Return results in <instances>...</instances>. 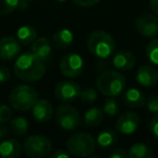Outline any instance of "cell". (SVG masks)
I'll return each instance as SVG.
<instances>
[{
    "mask_svg": "<svg viewBox=\"0 0 158 158\" xmlns=\"http://www.w3.org/2000/svg\"><path fill=\"white\" fill-rule=\"evenodd\" d=\"M28 121L24 117H16L10 121V129L15 135L23 136L28 132Z\"/></svg>",
    "mask_w": 158,
    "mask_h": 158,
    "instance_id": "cell-24",
    "label": "cell"
},
{
    "mask_svg": "<svg viewBox=\"0 0 158 158\" xmlns=\"http://www.w3.org/2000/svg\"><path fill=\"white\" fill-rule=\"evenodd\" d=\"M23 151V146L15 139H9L0 143V157L16 158L20 157Z\"/></svg>",
    "mask_w": 158,
    "mask_h": 158,
    "instance_id": "cell-17",
    "label": "cell"
},
{
    "mask_svg": "<svg viewBox=\"0 0 158 158\" xmlns=\"http://www.w3.org/2000/svg\"><path fill=\"white\" fill-rule=\"evenodd\" d=\"M69 152H66L65 149H62V148H60V149H56V151L54 152V153L52 154V157H54V158H68L69 157Z\"/></svg>",
    "mask_w": 158,
    "mask_h": 158,
    "instance_id": "cell-35",
    "label": "cell"
},
{
    "mask_svg": "<svg viewBox=\"0 0 158 158\" xmlns=\"http://www.w3.org/2000/svg\"><path fill=\"white\" fill-rule=\"evenodd\" d=\"M55 1H57V2H64V1H66V0H55Z\"/></svg>",
    "mask_w": 158,
    "mask_h": 158,
    "instance_id": "cell-39",
    "label": "cell"
},
{
    "mask_svg": "<svg viewBox=\"0 0 158 158\" xmlns=\"http://www.w3.org/2000/svg\"><path fill=\"white\" fill-rule=\"evenodd\" d=\"M20 9H25L28 6L29 2H31L33 0H20Z\"/></svg>",
    "mask_w": 158,
    "mask_h": 158,
    "instance_id": "cell-38",
    "label": "cell"
},
{
    "mask_svg": "<svg viewBox=\"0 0 158 158\" xmlns=\"http://www.w3.org/2000/svg\"><path fill=\"white\" fill-rule=\"evenodd\" d=\"M110 158H125L128 157L127 156V152L123 148H116L110 154Z\"/></svg>",
    "mask_w": 158,
    "mask_h": 158,
    "instance_id": "cell-34",
    "label": "cell"
},
{
    "mask_svg": "<svg viewBox=\"0 0 158 158\" xmlns=\"http://www.w3.org/2000/svg\"><path fill=\"white\" fill-rule=\"evenodd\" d=\"M16 38L22 44H33L37 39V31L31 25H23L16 31Z\"/></svg>",
    "mask_w": 158,
    "mask_h": 158,
    "instance_id": "cell-21",
    "label": "cell"
},
{
    "mask_svg": "<svg viewBox=\"0 0 158 158\" xmlns=\"http://www.w3.org/2000/svg\"><path fill=\"white\" fill-rule=\"evenodd\" d=\"M136 82L143 87H153L158 81V73L149 65H142L138 68L135 74Z\"/></svg>",
    "mask_w": 158,
    "mask_h": 158,
    "instance_id": "cell-13",
    "label": "cell"
},
{
    "mask_svg": "<svg viewBox=\"0 0 158 158\" xmlns=\"http://www.w3.org/2000/svg\"><path fill=\"white\" fill-rule=\"evenodd\" d=\"M8 132H9V130H8L7 127L0 125V140L3 139V138H6V136L8 135Z\"/></svg>",
    "mask_w": 158,
    "mask_h": 158,
    "instance_id": "cell-37",
    "label": "cell"
},
{
    "mask_svg": "<svg viewBox=\"0 0 158 158\" xmlns=\"http://www.w3.org/2000/svg\"><path fill=\"white\" fill-rule=\"evenodd\" d=\"M60 72L67 78H77L84 72V60L77 53H67L60 61Z\"/></svg>",
    "mask_w": 158,
    "mask_h": 158,
    "instance_id": "cell-8",
    "label": "cell"
},
{
    "mask_svg": "<svg viewBox=\"0 0 158 158\" xmlns=\"http://www.w3.org/2000/svg\"><path fill=\"white\" fill-rule=\"evenodd\" d=\"M73 2L75 5L79 6V7H84V8H90L93 6L98 5L100 2V0H73Z\"/></svg>",
    "mask_w": 158,
    "mask_h": 158,
    "instance_id": "cell-33",
    "label": "cell"
},
{
    "mask_svg": "<svg viewBox=\"0 0 158 158\" xmlns=\"http://www.w3.org/2000/svg\"><path fill=\"white\" fill-rule=\"evenodd\" d=\"M149 131L156 139H158V113L152 118L149 123Z\"/></svg>",
    "mask_w": 158,
    "mask_h": 158,
    "instance_id": "cell-32",
    "label": "cell"
},
{
    "mask_svg": "<svg viewBox=\"0 0 158 158\" xmlns=\"http://www.w3.org/2000/svg\"><path fill=\"white\" fill-rule=\"evenodd\" d=\"M12 107L7 104H1L0 105V123H9L12 119Z\"/></svg>",
    "mask_w": 158,
    "mask_h": 158,
    "instance_id": "cell-29",
    "label": "cell"
},
{
    "mask_svg": "<svg viewBox=\"0 0 158 158\" xmlns=\"http://www.w3.org/2000/svg\"><path fill=\"white\" fill-rule=\"evenodd\" d=\"M135 27L141 36L154 38L158 36V15L145 13L139 16L135 21Z\"/></svg>",
    "mask_w": 158,
    "mask_h": 158,
    "instance_id": "cell-10",
    "label": "cell"
},
{
    "mask_svg": "<svg viewBox=\"0 0 158 158\" xmlns=\"http://www.w3.org/2000/svg\"><path fill=\"white\" fill-rule=\"evenodd\" d=\"M79 98L81 99V101L86 102V103H92V102L98 100V92L95 89L89 87V88H86V89H84V90H81L80 97Z\"/></svg>",
    "mask_w": 158,
    "mask_h": 158,
    "instance_id": "cell-28",
    "label": "cell"
},
{
    "mask_svg": "<svg viewBox=\"0 0 158 158\" xmlns=\"http://www.w3.org/2000/svg\"><path fill=\"white\" fill-rule=\"evenodd\" d=\"M20 0H0V14H9L20 8Z\"/></svg>",
    "mask_w": 158,
    "mask_h": 158,
    "instance_id": "cell-26",
    "label": "cell"
},
{
    "mask_svg": "<svg viewBox=\"0 0 158 158\" xmlns=\"http://www.w3.org/2000/svg\"><path fill=\"white\" fill-rule=\"evenodd\" d=\"M97 142L91 134L86 132H77L68 138L66 148L69 154L77 157H88L95 152Z\"/></svg>",
    "mask_w": 158,
    "mask_h": 158,
    "instance_id": "cell-5",
    "label": "cell"
},
{
    "mask_svg": "<svg viewBox=\"0 0 158 158\" xmlns=\"http://www.w3.org/2000/svg\"><path fill=\"white\" fill-rule=\"evenodd\" d=\"M146 56L151 63L158 65V38L153 39L148 42L146 47Z\"/></svg>",
    "mask_w": 158,
    "mask_h": 158,
    "instance_id": "cell-25",
    "label": "cell"
},
{
    "mask_svg": "<svg viewBox=\"0 0 158 158\" xmlns=\"http://www.w3.org/2000/svg\"><path fill=\"white\" fill-rule=\"evenodd\" d=\"M140 117L133 112H125L118 117L116 121V130L121 134L130 135L138 130L140 126Z\"/></svg>",
    "mask_w": 158,
    "mask_h": 158,
    "instance_id": "cell-11",
    "label": "cell"
},
{
    "mask_svg": "<svg viewBox=\"0 0 158 158\" xmlns=\"http://www.w3.org/2000/svg\"><path fill=\"white\" fill-rule=\"evenodd\" d=\"M145 102L144 94L136 88L128 89L123 94V103L129 108H140L144 106Z\"/></svg>",
    "mask_w": 158,
    "mask_h": 158,
    "instance_id": "cell-18",
    "label": "cell"
},
{
    "mask_svg": "<svg viewBox=\"0 0 158 158\" xmlns=\"http://www.w3.org/2000/svg\"><path fill=\"white\" fill-rule=\"evenodd\" d=\"M31 115L38 123H46L52 117L53 107L47 100H38L31 107Z\"/></svg>",
    "mask_w": 158,
    "mask_h": 158,
    "instance_id": "cell-14",
    "label": "cell"
},
{
    "mask_svg": "<svg viewBox=\"0 0 158 158\" xmlns=\"http://www.w3.org/2000/svg\"><path fill=\"white\" fill-rule=\"evenodd\" d=\"M117 134L113 129H104L97 136V143L101 148H110L116 144Z\"/></svg>",
    "mask_w": 158,
    "mask_h": 158,
    "instance_id": "cell-23",
    "label": "cell"
},
{
    "mask_svg": "<svg viewBox=\"0 0 158 158\" xmlns=\"http://www.w3.org/2000/svg\"><path fill=\"white\" fill-rule=\"evenodd\" d=\"M37 90L29 85H19L14 87L9 94V103L13 110L19 112H26L31 110L38 101Z\"/></svg>",
    "mask_w": 158,
    "mask_h": 158,
    "instance_id": "cell-3",
    "label": "cell"
},
{
    "mask_svg": "<svg viewBox=\"0 0 158 158\" xmlns=\"http://www.w3.org/2000/svg\"><path fill=\"white\" fill-rule=\"evenodd\" d=\"M103 110L107 116H115V115L118 114V104H117V101L114 99V97H108V99L105 101L103 106Z\"/></svg>",
    "mask_w": 158,
    "mask_h": 158,
    "instance_id": "cell-27",
    "label": "cell"
},
{
    "mask_svg": "<svg viewBox=\"0 0 158 158\" xmlns=\"http://www.w3.org/2000/svg\"><path fill=\"white\" fill-rule=\"evenodd\" d=\"M149 7H151L152 11L154 12V14L158 15V0H151Z\"/></svg>",
    "mask_w": 158,
    "mask_h": 158,
    "instance_id": "cell-36",
    "label": "cell"
},
{
    "mask_svg": "<svg viewBox=\"0 0 158 158\" xmlns=\"http://www.w3.org/2000/svg\"><path fill=\"white\" fill-rule=\"evenodd\" d=\"M81 88L73 80H62L55 86L54 95L59 101L72 102L80 97Z\"/></svg>",
    "mask_w": 158,
    "mask_h": 158,
    "instance_id": "cell-9",
    "label": "cell"
},
{
    "mask_svg": "<svg viewBox=\"0 0 158 158\" xmlns=\"http://www.w3.org/2000/svg\"><path fill=\"white\" fill-rule=\"evenodd\" d=\"M125 87V76L116 70H104L97 79V88L106 97H118L123 92Z\"/></svg>",
    "mask_w": 158,
    "mask_h": 158,
    "instance_id": "cell-2",
    "label": "cell"
},
{
    "mask_svg": "<svg viewBox=\"0 0 158 158\" xmlns=\"http://www.w3.org/2000/svg\"><path fill=\"white\" fill-rule=\"evenodd\" d=\"M51 149L52 143L50 139L40 134L28 136L23 144V152L31 158L46 157L51 153Z\"/></svg>",
    "mask_w": 158,
    "mask_h": 158,
    "instance_id": "cell-6",
    "label": "cell"
},
{
    "mask_svg": "<svg viewBox=\"0 0 158 158\" xmlns=\"http://www.w3.org/2000/svg\"><path fill=\"white\" fill-rule=\"evenodd\" d=\"M74 41V35L67 28H63L57 31L53 35V44L56 48H67Z\"/></svg>",
    "mask_w": 158,
    "mask_h": 158,
    "instance_id": "cell-22",
    "label": "cell"
},
{
    "mask_svg": "<svg viewBox=\"0 0 158 158\" xmlns=\"http://www.w3.org/2000/svg\"><path fill=\"white\" fill-rule=\"evenodd\" d=\"M146 108L151 113L157 114L158 113V95H152L148 98L146 102Z\"/></svg>",
    "mask_w": 158,
    "mask_h": 158,
    "instance_id": "cell-30",
    "label": "cell"
},
{
    "mask_svg": "<svg viewBox=\"0 0 158 158\" xmlns=\"http://www.w3.org/2000/svg\"><path fill=\"white\" fill-rule=\"evenodd\" d=\"M31 52L39 57L42 62L47 63L50 61L52 55V46L47 38H38L31 44Z\"/></svg>",
    "mask_w": 158,
    "mask_h": 158,
    "instance_id": "cell-15",
    "label": "cell"
},
{
    "mask_svg": "<svg viewBox=\"0 0 158 158\" xmlns=\"http://www.w3.org/2000/svg\"><path fill=\"white\" fill-rule=\"evenodd\" d=\"M14 74L25 82H37L46 74V65L33 52H25L14 63Z\"/></svg>",
    "mask_w": 158,
    "mask_h": 158,
    "instance_id": "cell-1",
    "label": "cell"
},
{
    "mask_svg": "<svg viewBox=\"0 0 158 158\" xmlns=\"http://www.w3.org/2000/svg\"><path fill=\"white\" fill-rule=\"evenodd\" d=\"M127 156L129 158H152L154 153L148 145L144 143H135L129 147Z\"/></svg>",
    "mask_w": 158,
    "mask_h": 158,
    "instance_id": "cell-20",
    "label": "cell"
},
{
    "mask_svg": "<svg viewBox=\"0 0 158 158\" xmlns=\"http://www.w3.org/2000/svg\"><path fill=\"white\" fill-rule=\"evenodd\" d=\"M21 42L18 38L3 37L0 39V60L11 61L19 56L21 52Z\"/></svg>",
    "mask_w": 158,
    "mask_h": 158,
    "instance_id": "cell-12",
    "label": "cell"
},
{
    "mask_svg": "<svg viewBox=\"0 0 158 158\" xmlns=\"http://www.w3.org/2000/svg\"><path fill=\"white\" fill-rule=\"evenodd\" d=\"M87 46L91 54L99 59H107L116 49L114 38L104 31H94L91 33Z\"/></svg>",
    "mask_w": 158,
    "mask_h": 158,
    "instance_id": "cell-4",
    "label": "cell"
},
{
    "mask_svg": "<svg viewBox=\"0 0 158 158\" xmlns=\"http://www.w3.org/2000/svg\"><path fill=\"white\" fill-rule=\"evenodd\" d=\"M104 118V113L99 107L89 108L84 115V123L86 127H98L102 123Z\"/></svg>",
    "mask_w": 158,
    "mask_h": 158,
    "instance_id": "cell-19",
    "label": "cell"
},
{
    "mask_svg": "<svg viewBox=\"0 0 158 158\" xmlns=\"http://www.w3.org/2000/svg\"><path fill=\"white\" fill-rule=\"evenodd\" d=\"M11 78V72L8 67L0 65V84H5Z\"/></svg>",
    "mask_w": 158,
    "mask_h": 158,
    "instance_id": "cell-31",
    "label": "cell"
},
{
    "mask_svg": "<svg viewBox=\"0 0 158 158\" xmlns=\"http://www.w3.org/2000/svg\"><path fill=\"white\" fill-rule=\"evenodd\" d=\"M55 119L60 128L64 130H75L81 125L79 112L69 104H61L55 110Z\"/></svg>",
    "mask_w": 158,
    "mask_h": 158,
    "instance_id": "cell-7",
    "label": "cell"
},
{
    "mask_svg": "<svg viewBox=\"0 0 158 158\" xmlns=\"http://www.w3.org/2000/svg\"><path fill=\"white\" fill-rule=\"evenodd\" d=\"M112 63L114 67L118 70H130L133 68L134 64H135V57H134L133 53L130 51H119L114 55Z\"/></svg>",
    "mask_w": 158,
    "mask_h": 158,
    "instance_id": "cell-16",
    "label": "cell"
}]
</instances>
